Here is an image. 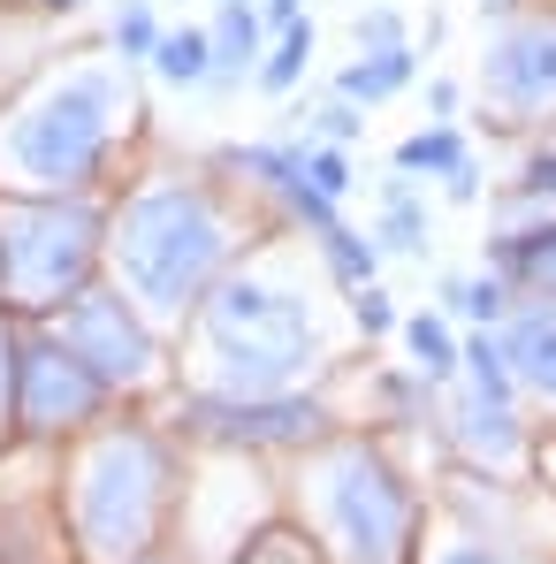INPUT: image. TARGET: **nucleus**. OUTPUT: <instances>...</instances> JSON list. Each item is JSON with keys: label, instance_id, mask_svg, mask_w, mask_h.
Wrapping results in <instances>:
<instances>
[{"label": "nucleus", "instance_id": "nucleus-21", "mask_svg": "<svg viewBox=\"0 0 556 564\" xmlns=\"http://www.w3.org/2000/svg\"><path fill=\"white\" fill-rule=\"evenodd\" d=\"M381 252H427V206L412 198V184H389L381 191Z\"/></svg>", "mask_w": 556, "mask_h": 564}, {"label": "nucleus", "instance_id": "nucleus-7", "mask_svg": "<svg viewBox=\"0 0 556 564\" xmlns=\"http://www.w3.org/2000/svg\"><path fill=\"white\" fill-rule=\"evenodd\" d=\"M107 381L62 344V328H23L15 336V375H8V412L23 420V435H69L99 420Z\"/></svg>", "mask_w": 556, "mask_h": 564}, {"label": "nucleus", "instance_id": "nucleus-32", "mask_svg": "<svg viewBox=\"0 0 556 564\" xmlns=\"http://www.w3.org/2000/svg\"><path fill=\"white\" fill-rule=\"evenodd\" d=\"M443 564H503V557H488V550H450Z\"/></svg>", "mask_w": 556, "mask_h": 564}, {"label": "nucleus", "instance_id": "nucleus-31", "mask_svg": "<svg viewBox=\"0 0 556 564\" xmlns=\"http://www.w3.org/2000/svg\"><path fill=\"white\" fill-rule=\"evenodd\" d=\"M8 375H15V328H0V420H8Z\"/></svg>", "mask_w": 556, "mask_h": 564}, {"label": "nucleus", "instance_id": "nucleus-19", "mask_svg": "<svg viewBox=\"0 0 556 564\" xmlns=\"http://www.w3.org/2000/svg\"><path fill=\"white\" fill-rule=\"evenodd\" d=\"M305 69H313V23L297 15V23L282 31L275 46H268V62H260L252 77H260V93H275V99H282L290 85H297V77H305Z\"/></svg>", "mask_w": 556, "mask_h": 564}, {"label": "nucleus", "instance_id": "nucleus-24", "mask_svg": "<svg viewBox=\"0 0 556 564\" xmlns=\"http://www.w3.org/2000/svg\"><path fill=\"white\" fill-rule=\"evenodd\" d=\"M305 184L320 191V198H344V191L359 184V176H351L344 145H305Z\"/></svg>", "mask_w": 556, "mask_h": 564}, {"label": "nucleus", "instance_id": "nucleus-17", "mask_svg": "<svg viewBox=\"0 0 556 564\" xmlns=\"http://www.w3.org/2000/svg\"><path fill=\"white\" fill-rule=\"evenodd\" d=\"M404 344H412V367H419L427 381L458 375V336H450L443 313H412V321H404Z\"/></svg>", "mask_w": 556, "mask_h": 564}, {"label": "nucleus", "instance_id": "nucleus-14", "mask_svg": "<svg viewBox=\"0 0 556 564\" xmlns=\"http://www.w3.org/2000/svg\"><path fill=\"white\" fill-rule=\"evenodd\" d=\"M495 275L526 282L534 297H556V214L542 221V229H511V237H495Z\"/></svg>", "mask_w": 556, "mask_h": 564}, {"label": "nucleus", "instance_id": "nucleus-29", "mask_svg": "<svg viewBox=\"0 0 556 564\" xmlns=\"http://www.w3.org/2000/svg\"><path fill=\"white\" fill-rule=\"evenodd\" d=\"M443 191H450V198H458V206H472V198H480V161H472V153H465L458 169H450V176H443Z\"/></svg>", "mask_w": 556, "mask_h": 564}, {"label": "nucleus", "instance_id": "nucleus-16", "mask_svg": "<svg viewBox=\"0 0 556 564\" xmlns=\"http://www.w3.org/2000/svg\"><path fill=\"white\" fill-rule=\"evenodd\" d=\"M465 153H472V145H465L450 122H427V130H412V138L396 145V176H450Z\"/></svg>", "mask_w": 556, "mask_h": 564}, {"label": "nucleus", "instance_id": "nucleus-12", "mask_svg": "<svg viewBox=\"0 0 556 564\" xmlns=\"http://www.w3.org/2000/svg\"><path fill=\"white\" fill-rule=\"evenodd\" d=\"M206 46H214V85H237L244 69H260V54H268L260 8H252V0H221L214 23H206Z\"/></svg>", "mask_w": 556, "mask_h": 564}, {"label": "nucleus", "instance_id": "nucleus-6", "mask_svg": "<svg viewBox=\"0 0 556 564\" xmlns=\"http://www.w3.org/2000/svg\"><path fill=\"white\" fill-rule=\"evenodd\" d=\"M313 503H320V527L336 534L344 564H412L419 503L381 451H367V443L328 451L313 473Z\"/></svg>", "mask_w": 556, "mask_h": 564}, {"label": "nucleus", "instance_id": "nucleus-27", "mask_svg": "<svg viewBox=\"0 0 556 564\" xmlns=\"http://www.w3.org/2000/svg\"><path fill=\"white\" fill-rule=\"evenodd\" d=\"M351 313H359V328H367V336H389V328H396V305H389V290H381V282H359V290H351Z\"/></svg>", "mask_w": 556, "mask_h": 564}, {"label": "nucleus", "instance_id": "nucleus-13", "mask_svg": "<svg viewBox=\"0 0 556 564\" xmlns=\"http://www.w3.org/2000/svg\"><path fill=\"white\" fill-rule=\"evenodd\" d=\"M458 443L472 458H488V466H511L519 458V412H511V397H465L458 404Z\"/></svg>", "mask_w": 556, "mask_h": 564}, {"label": "nucleus", "instance_id": "nucleus-26", "mask_svg": "<svg viewBox=\"0 0 556 564\" xmlns=\"http://www.w3.org/2000/svg\"><path fill=\"white\" fill-rule=\"evenodd\" d=\"M351 39H359V54H373V46H412V39H404V15H396V8H367V15L351 23Z\"/></svg>", "mask_w": 556, "mask_h": 564}, {"label": "nucleus", "instance_id": "nucleus-18", "mask_svg": "<svg viewBox=\"0 0 556 564\" xmlns=\"http://www.w3.org/2000/svg\"><path fill=\"white\" fill-rule=\"evenodd\" d=\"M153 69H161L176 93H184V85H206V77H214V46H206V31H161Z\"/></svg>", "mask_w": 556, "mask_h": 564}, {"label": "nucleus", "instance_id": "nucleus-20", "mask_svg": "<svg viewBox=\"0 0 556 564\" xmlns=\"http://www.w3.org/2000/svg\"><path fill=\"white\" fill-rule=\"evenodd\" d=\"M320 245V260H328V275L344 282V290H359V282H373V268H381V245L373 237H359V229H328V237H313Z\"/></svg>", "mask_w": 556, "mask_h": 564}, {"label": "nucleus", "instance_id": "nucleus-25", "mask_svg": "<svg viewBox=\"0 0 556 564\" xmlns=\"http://www.w3.org/2000/svg\"><path fill=\"white\" fill-rule=\"evenodd\" d=\"M359 130H367V107H359V99L336 93L328 107H313V138H320V145H351Z\"/></svg>", "mask_w": 556, "mask_h": 564}, {"label": "nucleus", "instance_id": "nucleus-30", "mask_svg": "<svg viewBox=\"0 0 556 564\" xmlns=\"http://www.w3.org/2000/svg\"><path fill=\"white\" fill-rule=\"evenodd\" d=\"M427 107H435V122H450V115H458V85L435 77V85H427Z\"/></svg>", "mask_w": 556, "mask_h": 564}, {"label": "nucleus", "instance_id": "nucleus-11", "mask_svg": "<svg viewBox=\"0 0 556 564\" xmlns=\"http://www.w3.org/2000/svg\"><path fill=\"white\" fill-rule=\"evenodd\" d=\"M503 359H511V381L556 397V297H526L503 313Z\"/></svg>", "mask_w": 556, "mask_h": 564}, {"label": "nucleus", "instance_id": "nucleus-2", "mask_svg": "<svg viewBox=\"0 0 556 564\" xmlns=\"http://www.w3.org/2000/svg\"><path fill=\"white\" fill-rule=\"evenodd\" d=\"M122 115V77L107 62L46 77L0 122V191H85L115 153Z\"/></svg>", "mask_w": 556, "mask_h": 564}, {"label": "nucleus", "instance_id": "nucleus-15", "mask_svg": "<svg viewBox=\"0 0 556 564\" xmlns=\"http://www.w3.org/2000/svg\"><path fill=\"white\" fill-rule=\"evenodd\" d=\"M412 69H419V54L412 46H373V54H359L351 69H336V93L359 99V107H373V99H396L404 85H412Z\"/></svg>", "mask_w": 556, "mask_h": 564}, {"label": "nucleus", "instance_id": "nucleus-1", "mask_svg": "<svg viewBox=\"0 0 556 564\" xmlns=\"http://www.w3.org/2000/svg\"><path fill=\"white\" fill-rule=\"evenodd\" d=\"M107 252L145 321H184L229 268L237 221L214 206L206 184H145L107 221Z\"/></svg>", "mask_w": 556, "mask_h": 564}, {"label": "nucleus", "instance_id": "nucleus-33", "mask_svg": "<svg viewBox=\"0 0 556 564\" xmlns=\"http://www.w3.org/2000/svg\"><path fill=\"white\" fill-rule=\"evenodd\" d=\"M130 564H168V557H153V550H138V557H130Z\"/></svg>", "mask_w": 556, "mask_h": 564}, {"label": "nucleus", "instance_id": "nucleus-3", "mask_svg": "<svg viewBox=\"0 0 556 564\" xmlns=\"http://www.w3.org/2000/svg\"><path fill=\"white\" fill-rule=\"evenodd\" d=\"M198 328L214 351V381L229 397H282L320 367L313 305L268 275H229L198 297Z\"/></svg>", "mask_w": 556, "mask_h": 564}, {"label": "nucleus", "instance_id": "nucleus-9", "mask_svg": "<svg viewBox=\"0 0 556 564\" xmlns=\"http://www.w3.org/2000/svg\"><path fill=\"white\" fill-rule=\"evenodd\" d=\"M480 93L495 99L511 122H534V115H556V8H534V15H511L480 62Z\"/></svg>", "mask_w": 556, "mask_h": 564}, {"label": "nucleus", "instance_id": "nucleus-4", "mask_svg": "<svg viewBox=\"0 0 556 564\" xmlns=\"http://www.w3.org/2000/svg\"><path fill=\"white\" fill-rule=\"evenodd\" d=\"M107 252V214L85 191H0V305L15 321L62 313Z\"/></svg>", "mask_w": 556, "mask_h": 564}, {"label": "nucleus", "instance_id": "nucleus-22", "mask_svg": "<svg viewBox=\"0 0 556 564\" xmlns=\"http://www.w3.org/2000/svg\"><path fill=\"white\" fill-rule=\"evenodd\" d=\"M443 297H450V313L480 321V328H495V321L511 313V282H503V275H458Z\"/></svg>", "mask_w": 556, "mask_h": 564}, {"label": "nucleus", "instance_id": "nucleus-10", "mask_svg": "<svg viewBox=\"0 0 556 564\" xmlns=\"http://www.w3.org/2000/svg\"><path fill=\"white\" fill-rule=\"evenodd\" d=\"M190 420H198L214 443H268V451H297V443H313V435H320V420H328V412H320L313 397H290V389H282V397H229V389H221V397H198V404H190Z\"/></svg>", "mask_w": 556, "mask_h": 564}, {"label": "nucleus", "instance_id": "nucleus-23", "mask_svg": "<svg viewBox=\"0 0 556 564\" xmlns=\"http://www.w3.org/2000/svg\"><path fill=\"white\" fill-rule=\"evenodd\" d=\"M153 46H161L153 0H122V8H115V54H122V69H130V62H153Z\"/></svg>", "mask_w": 556, "mask_h": 564}, {"label": "nucleus", "instance_id": "nucleus-5", "mask_svg": "<svg viewBox=\"0 0 556 564\" xmlns=\"http://www.w3.org/2000/svg\"><path fill=\"white\" fill-rule=\"evenodd\" d=\"M161 503H168V451L145 435V427H115L99 435L77 466V550L92 564H130L138 550H153V527H161Z\"/></svg>", "mask_w": 556, "mask_h": 564}, {"label": "nucleus", "instance_id": "nucleus-28", "mask_svg": "<svg viewBox=\"0 0 556 564\" xmlns=\"http://www.w3.org/2000/svg\"><path fill=\"white\" fill-rule=\"evenodd\" d=\"M511 198H526V206H556V153H534L526 176L511 184Z\"/></svg>", "mask_w": 556, "mask_h": 564}, {"label": "nucleus", "instance_id": "nucleus-8", "mask_svg": "<svg viewBox=\"0 0 556 564\" xmlns=\"http://www.w3.org/2000/svg\"><path fill=\"white\" fill-rule=\"evenodd\" d=\"M62 344L115 389H145L161 375V344H153V321L138 313V297L122 282H85L69 305H62Z\"/></svg>", "mask_w": 556, "mask_h": 564}, {"label": "nucleus", "instance_id": "nucleus-34", "mask_svg": "<svg viewBox=\"0 0 556 564\" xmlns=\"http://www.w3.org/2000/svg\"><path fill=\"white\" fill-rule=\"evenodd\" d=\"M39 8H62V15H69V8H77V0H39Z\"/></svg>", "mask_w": 556, "mask_h": 564}, {"label": "nucleus", "instance_id": "nucleus-35", "mask_svg": "<svg viewBox=\"0 0 556 564\" xmlns=\"http://www.w3.org/2000/svg\"><path fill=\"white\" fill-rule=\"evenodd\" d=\"M480 8H511V0H480Z\"/></svg>", "mask_w": 556, "mask_h": 564}]
</instances>
